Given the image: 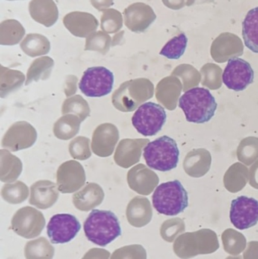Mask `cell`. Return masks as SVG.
Segmentation results:
<instances>
[{
  "label": "cell",
  "instance_id": "1",
  "mask_svg": "<svg viewBox=\"0 0 258 259\" xmlns=\"http://www.w3.org/2000/svg\"><path fill=\"white\" fill-rule=\"evenodd\" d=\"M186 120L195 124L209 122L215 115L218 103L209 90L194 88L185 92L179 100Z\"/></svg>",
  "mask_w": 258,
  "mask_h": 259
},
{
  "label": "cell",
  "instance_id": "2",
  "mask_svg": "<svg viewBox=\"0 0 258 259\" xmlns=\"http://www.w3.org/2000/svg\"><path fill=\"white\" fill-rule=\"evenodd\" d=\"M83 228L86 238L102 247L121 235L119 220L111 211L92 210L85 221Z\"/></svg>",
  "mask_w": 258,
  "mask_h": 259
},
{
  "label": "cell",
  "instance_id": "3",
  "mask_svg": "<svg viewBox=\"0 0 258 259\" xmlns=\"http://www.w3.org/2000/svg\"><path fill=\"white\" fill-rule=\"evenodd\" d=\"M152 204L158 212L167 216H176L183 212L189 205L186 189L178 180L163 183L154 190Z\"/></svg>",
  "mask_w": 258,
  "mask_h": 259
},
{
  "label": "cell",
  "instance_id": "4",
  "mask_svg": "<svg viewBox=\"0 0 258 259\" xmlns=\"http://www.w3.org/2000/svg\"><path fill=\"white\" fill-rule=\"evenodd\" d=\"M153 96V84L145 78L133 79L124 82L112 95L115 109L122 112L136 110Z\"/></svg>",
  "mask_w": 258,
  "mask_h": 259
},
{
  "label": "cell",
  "instance_id": "5",
  "mask_svg": "<svg viewBox=\"0 0 258 259\" xmlns=\"http://www.w3.org/2000/svg\"><path fill=\"white\" fill-rule=\"evenodd\" d=\"M143 157L150 168L169 171L177 167L180 150L174 139L163 136L149 142L144 148Z\"/></svg>",
  "mask_w": 258,
  "mask_h": 259
},
{
  "label": "cell",
  "instance_id": "6",
  "mask_svg": "<svg viewBox=\"0 0 258 259\" xmlns=\"http://www.w3.org/2000/svg\"><path fill=\"white\" fill-rule=\"evenodd\" d=\"M167 121L165 109L151 102L141 105L132 117V124L138 133L145 137L156 135Z\"/></svg>",
  "mask_w": 258,
  "mask_h": 259
},
{
  "label": "cell",
  "instance_id": "7",
  "mask_svg": "<svg viewBox=\"0 0 258 259\" xmlns=\"http://www.w3.org/2000/svg\"><path fill=\"white\" fill-rule=\"evenodd\" d=\"M114 74L105 67H92L84 73L79 83L80 91L88 97H102L113 89Z\"/></svg>",
  "mask_w": 258,
  "mask_h": 259
},
{
  "label": "cell",
  "instance_id": "8",
  "mask_svg": "<svg viewBox=\"0 0 258 259\" xmlns=\"http://www.w3.org/2000/svg\"><path fill=\"white\" fill-rule=\"evenodd\" d=\"M45 218L40 211L32 207H24L12 218V228L18 235L26 239L34 238L42 232Z\"/></svg>",
  "mask_w": 258,
  "mask_h": 259
},
{
  "label": "cell",
  "instance_id": "9",
  "mask_svg": "<svg viewBox=\"0 0 258 259\" xmlns=\"http://www.w3.org/2000/svg\"><path fill=\"white\" fill-rule=\"evenodd\" d=\"M222 78L227 88L239 92L246 89L253 83L254 70L247 61L241 58L233 57L228 61Z\"/></svg>",
  "mask_w": 258,
  "mask_h": 259
},
{
  "label": "cell",
  "instance_id": "10",
  "mask_svg": "<svg viewBox=\"0 0 258 259\" xmlns=\"http://www.w3.org/2000/svg\"><path fill=\"white\" fill-rule=\"evenodd\" d=\"M230 218L233 226L241 231L255 226L258 223V201L245 196L233 199Z\"/></svg>",
  "mask_w": 258,
  "mask_h": 259
},
{
  "label": "cell",
  "instance_id": "11",
  "mask_svg": "<svg viewBox=\"0 0 258 259\" xmlns=\"http://www.w3.org/2000/svg\"><path fill=\"white\" fill-rule=\"evenodd\" d=\"M81 225L75 216L55 214L47 225V234L53 244H64L72 240L80 231Z\"/></svg>",
  "mask_w": 258,
  "mask_h": 259
},
{
  "label": "cell",
  "instance_id": "12",
  "mask_svg": "<svg viewBox=\"0 0 258 259\" xmlns=\"http://www.w3.org/2000/svg\"><path fill=\"white\" fill-rule=\"evenodd\" d=\"M37 139L36 129L27 121L14 123L2 140V147L10 152H18L31 147Z\"/></svg>",
  "mask_w": 258,
  "mask_h": 259
},
{
  "label": "cell",
  "instance_id": "13",
  "mask_svg": "<svg viewBox=\"0 0 258 259\" xmlns=\"http://www.w3.org/2000/svg\"><path fill=\"white\" fill-rule=\"evenodd\" d=\"M86 182L83 166L75 160L65 161L57 170V185L62 193H72L80 190Z\"/></svg>",
  "mask_w": 258,
  "mask_h": 259
},
{
  "label": "cell",
  "instance_id": "14",
  "mask_svg": "<svg viewBox=\"0 0 258 259\" xmlns=\"http://www.w3.org/2000/svg\"><path fill=\"white\" fill-rule=\"evenodd\" d=\"M119 140V131L111 123L100 124L95 128L92 135V152L99 157H109L113 154L115 146Z\"/></svg>",
  "mask_w": 258,
  "mask_h": 259
},
{
  "label": "cell",
  "instance_id": "15",
  "mask_svg": "<svg viewBox=\"0 0 258 259\" xmlns=\"http://www.w3.org/2000/svg\"><path fill=\"white\" fill-rule=\"evenodd\" d=\"M126 27L135 33H142L156 19L153 9L148 5L136 3L130 5L124 12Z\"/></svg>",
  "mask_w": 258,
  "mask_h": 259
},
{
  "label": "cell",
  "instance_id": "16",
  "mask_svg": "<svg viewBox=\"0 0 258 259\" xmlns=\"http://www.w3.org/2000/svg\"><path fill=\"white\" fill-rule=\"evenodd\" d=\"M149 143L148 139H124L118 143L114 159L120 167L128 168L140 161L142 149Z\"/></svg>",
  "mask_w": 258,
  "mask_h": 259
},
{
  "label": "cell",
  "instance_id": "17",
  "mask_svg": "<svg viewBox=\"0 0 258 259\" xmlns=\"http://www.w3.org/2000/svg\"><path fill=\"white\" fill-rule=\"evenodd\" d=\"M127 183L131 190L140 195H149L159 183L156 174L145 164L132 167L127 174Z\"/></svg>",
  "mask_w": 258,
  "mask_h": 259
},
{
  "label": "cell",
  "instance_id": "18",
  "mask_svg": "<svg viewBox=\"0 0 258 259\" xmlns=\"http://www.w3.org/2000/svg\"><path fill=\"white\" fill-rule=\"evenodd\" d=\"M65 27L77 37L85 38L96 30L98 21L94 15L87 12H73L63 19Z\"/></svg>",
  "mask_w": 258,
  "mask_h": 259
},
{
  "label": "cell",
  "instance_id": "19",
  "mask_svg": "<svg viewBox=\"0 0 258 259\" xmlns=\"http://www.w3.org/2000/svg\"><path fill=\"white\" fill-rule=\"evenodd\" d=\"M59 196L58 185L50 181H39L30 187L29 203L40 209L53 206Z\"/></svg>",
  "mask_w": 258,
  "mask_h": 259
},
{
  "label": "cell",
  "instance_id": "20",
  "mask_svg": "<svg viewBox=\"0 0 258 259\" xmlns=\"http://www.w3.org/2000/svg\"><path fill=\"white\" fill-rule=\"evenodd\" d=\"M29 12L35 21L46 27L54 25L59 18V9L53 0H32Z\"/></svg>",
  "mask_w": 258,
  "mask_h": 259
},
{
  "label": "cell",
  "instance_id": "21",
  "mask_svg": "<svg viewBox=\"0 0 258 259\" xmlns=\"http://www.w3.org/2000/svg\"><path fill=\"white\" fill-rule=\"evenodd\" d=\"M104 197L102 188L95 183H89L73 196V202L77 209L87 211L99 205Z\"/></svg>",
  "mask_w": 258,
  "mask_h": 259
},
{
  "label": "cell",
  "instance_id": "22",
  "mask_svg": "<svg viewBox=\"0 0 258 259\" xmlns=\"http://www.w3.org/2000/svg\"><path fill=\"white\" fill-rule=\"evenodd\" d=\"M151 211L148 199L142 196H136L127 205L126 213L130 225L136 228H141L149 222L152 214Z\"/></svg>",
  "mask_w": 258,
  "mask_h": 259
},
{
  "label": "cell",
  "instance_id": "23",
  "mask_svg": "<svg viewBox=\"0 0 258 259\" xmlns=\"http://www.w3.org/2000/svg\"><path fill=\"white\" fill-rule=\"evenodd\" d=\"M22 171L21 160L7 149L0 151V181L12 183L16 181Z\"/></svg>",
  "mask_w": 258,
  "mask_h": 259
},
{
  "label": "cell",
  "instance_id": "24",
  "mask_svg": "<svg viewBox=\"0 0 258 259\" xmlns=\"http://www.w3.org/2000/svg\"><path fill=\"white\" fill-rule=\"evenodd\" d=\"M242 36L245 47L258 53V7L247 13L242 22Z\"/></svg>",
  "mask_w": 258,
  "mask_h": 259
},
{
  "label": "cell",
  "instance_id": "25",
  "mask_svg": "<svg viewBox=\"0 0 258 259\" xmlns=\"http://www.w3.org/2000/svg\"><path fill=\"white\" fill-rule=\"evenodd\" d=\"M25 76L22 72L16 70L0 66V97L2 98L18 91L24 84Z\"/></svg>",
  "mask_w": 258,
  "mask_h": 259
},
{
  "label": "cell",
  "instance_id": "26",
  "mask_svg": "<svg viewBox=\"0 0 258 259\" xmlns=\"http://www.w3.org/2000/svg\"><path fill=\"white\" fill-rule=\"evenodd\" d=\"M54 65L53 59L48 56L38 58L33 61L27 71L26 86L33 82L45 80L49 78Z\"/></svg>",
  "mask_w": 258,
  "mask_h": 259
},
{
  "label": "cell",
  "instance_id": "27",
  "mask_svg": "<svg viewBox=\"0 0 258 259\" xmlns=\"http://www.w3.org/2000/svg\"><path fill=\"white\" fill-rule=\"evenodd\" d=\"M22 51L30 57L43 56L50 51V42L43 35L29 33L20 44Z\"/></svg>",
  "mask_w": 258,
  "mask_h": 259
},
{
  "label": "cell",
  "instance_id": "28",
  "mask_svg": "<svg viewBox=\"0 0 258 259\" xmlns=\"http://www.w3.org/2000/svg\"><path fill=\"white\" fill-rule=\"evenodd\" d=\"M81 122L77 115L72 114L63 115L55 123L53 133L58 139L70 140L78 134Z\"/></svg>",
  "mask_w": 258,
  "mask_h": 259
},
{
  "label": "cell",
  "instance_id": "29",
  "mask_svg": "<svg viewBox=\"0 0 258 259\" xmlns=\"http://www.w3.org/2000/svg\"><path fill=\"white\" fill-rule=\"evenodd\" d=\"M25 34L22 24L16 20H6L0 24V44L3 46L16 45Z\"/></svg>",
  "mask_w": 258,
  "mask_h": 259
},
{
  "label": "cell",
  "instance_id": "30",
  "mask_svg": "<svg viewBox=\"0 0 258 259\" xmlns=\"http://www.w3.org/2000/svg\"><path fill=\"white\" fill-rule=\"evenodd\" d=\"M62 115H77L80 121H83L90 115V109L87 102L80 95L73 96L67 99L62 105Z\"/></svg>",
  "mask_w": 258,
  "mask_h": 259
},
{
  "label": "cell",
  "instance_id": "31",
  "mask_svg": "<svg viewBox=\"0 0 258 259\" xmlns=\"http://www.w3.org/2000/svg\"><path fill=\"white\" fill-rule=\"evenodd\" d=\"M24 252L27 259H53L54 255V249L43 237L27 243Z\"/></svg>",
  "mask_w": 258,
  "mask_h": 259
},
{
  "label": "cell",
  "instance_id": "32",
  "mask_svg": "<svg viewBox=\"0 0 258 259\" xmlns=\"http://www.w3.org/2000/svg\"><path fill=\"white\" fill-rule=\"evenodd\" d=\"M3 199L10 204H19L27 199L29 196L27 186L21 181L14 184H6L3 186L1 192Z\"/></svg>",
  "mask_w": 258,
  "mask_h": 259
},
{
  "label": "cell",
  "instance_id": "33",
  "mask_svg": "<svg viewBox=\"0 0 258 259\" xmlns=\"http://www.w3.org/2000/svg\"><path fill=\"white\" fill-rule=\"evenodd\" d=\"M188 39L184 33L168 41L161 50L160 55L169 59H179L182 57L187 47Z\"/></svg>",
  "mask_w": 258,
  "mask_h": 259
},
{
  "label": "cell",
  "instance_id": "34",
  "mask_svg": "<svg viewBox=\"0 0 258 259\" xmlns=\"http://www.w3.org/2000/svg\"><path fill=\"white\" fill-rule=\"evenodd\" d=\"M112 47V39L109 33L104 31H95L86 37L85 50L98 52L106 55Z\"/></svg>",
  "mask_w": 258,
  "mask_h": 259
},
{
  "label": "cell",
  "instance_id": "35",
  "mask_svg": "<svg viewBox=\"0 0 258 259\" xmlns=\"http://www.w3.org/2000/svg\"><path fill=\"white\" fill-rule=\"evenodd\" d=\"M123 17L116 9H109L103 11L101 17V28L107 33H116L122 28Z\"/></svg>",
  "mask_w": 258,
  "mask_h": 259
},
{
  "label": "cell",
  "instance_id": "36",
  "mask_svg": "<svg viewBox=\"0 0 258 259\" xmlns=\"http://www.w3.org/2000/svg\"><path fill=\"white\" fill-rule=\"evenodd\" d=\"M71 156L76 160H84L90 158V140L87 137H77L71 140L69 144Z\"/></svg>",
  "mask_w": 258,
  "mask_h": 259
},
{
  "label": "cell",
  "instance_id": "37",
  "mask_svg": "<svg viewBox=\"0 0 258 259\" xmlns=\"http://www.w3.org/2000/svg\"><path fill=\"white\" fill-rule=\"evenodd\" d=\"M146 251L141 245H130L113 252L111 259H146Z\"/></svg>",
  "mask_w": 258,
  "mask_h": 259
},
{
  "label": "cell",
  "instance_id": "38",
  "mask_svg": "<svg viewBox=\"0 0 258 259\" xmlns=\"http://www.w3.org/2000/svg\"><path fill=\"white\" fill-rule=\"evenodd\" d=\"M77 77L69 75L67 77L65 82V94L67 97H71L77 91Z\"/></svg>",
  "mask_w": 258,
  "mask_h": 259
},
{
  "label": "cell",
  "instance_id": "39",
  "mask_svg": "<svg viewBox=\"0 0 258 259\" xmlns=\"http://www.w3.org/2000/svg\"><path fill=\"white\" fill-rule=\"evenodd\" d=\"M110 253L106 249H92L82 259H109Z\"/></svg>",
  "mask_w": 258,
  "mask_h": 259
},
{
  "label": "cell",
  "instance_id": "40",
  "mask_svg": "<svg viewBox=\"0 0 258 259\" xmlns=\"http://www.w3.org/2000/svg\"><path fill=\"white\" fill-rule=\"evenodd\" d=\"M91 4L98 11H105L113 6L114 0H90Z\"/></svg>",
  "mask_w": 258,
  "mask_h": 259
},
{
  "label": "cell",
  "instance_id": "41",
  "mask_svg": "<svg viewBox=\"0 0 258 259\" xmlns=\"http://www.w3.org/2000/svg\"><path fill=\"white\" fill-rule=\"evenodd\" d=\"M123 34H124V31L122 33H118L115 35L114 39H112V47H115V45H118L119 42H121V38H122Z\"/></svg>",
  "mask_w": 258,
  "mask_h": 259
},
{
  "label": "cell",
  "instance_id": "42",
  "mask_svg": "<svg viewBox=\"0 0 258 259\" xmlns=\"http://www.w3.org/2000/svg\"><path fill=\"white\" fill-rule=\"evenodd\" d=\"M8 1H15V0H8Z\"/></svg>",
  "mask_w": 258,
  "mask_h": 259
}]
</instances>
